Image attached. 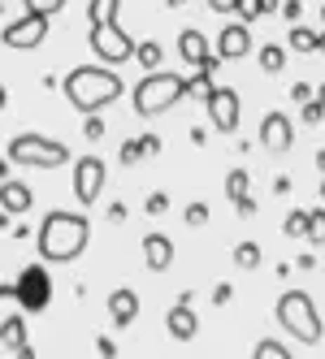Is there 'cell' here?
<instances>
[{"label": "cell", "instance_id": "6da1fadb", "mask_svg": "<svg viewBox=\"0 0 325 359\" xmlns=\"http://www.w3.org/2000/svg\"><path fill=\"white\" fill-rule=\"evenodd\" d=\"M87 238H91V225L79 212H48L44 225H39V234H35L39 255H44V260H53V264L79 260V255L87 251Z\"/></svg>", "mask_w": 325, "mask_h": 359}, {"label": "cell", "instance_id": "7a4b0ae2", "mask_svg": "<svg viewBox=\"0 0 325 359\" xmlns=\"http://www.w3.org/2000/svg\"><path fill=\"white\" fill-rule=\"evenodd\" d=\"M117 95H121V79H117L113 69H105V65H79V69L65 74V100L83 117L100 113L105 104H113Z\"/></svg>", "mask_w": 325, "mask_h": 359}, {"label": "cell", "instance_id": "3957f363", "mask_svg": "<svg viewBox=\"0 0 325 359\" xmlns=\"http://www.w3.org/2000/svg\"><path fill=\"white\" fill-rule=\"evenodd\" d=\"M187 95H191V83L183 79V74L157 69V74H147V79L135 87V113L139 117H161L165 109H173Z\"/></svg>", "mask_w": 325, "mask_h": 359}, {"label": "cell", "instance_id": "277c9868", "mask_svg": "<svg viewBox=\"0 0 325 359\" xmlns=\"http://www.w3.org/2000/svg\"><path fill=\"white\" fill-rule=\"evenodd\" d=\"M278 320H282V329L291 333V338H299L304 346L321 342V333H325L317 307H312V299H308L304 290H286V294L278 299Z\"/></svg>", "mask_w": 325, "mask_h": 359}, {"label": "cell", "instance_id": "5b68a950", "mask_svg": "<svg viewBox=\"0 0 325 359\" xmlns=\"http://www.w3.org/2000/svg\"><path fill=\"white\" fill-rule=\"evenodd\" d=\"M9 161L22 169H57L69 161V147L48 139V135H13L9 139Z\"/></svg>", "mask_w": 325, "mask_h": 359}, {"label": "cell", "instance_id": "8992f818", "mask_svg": "<svg viewBox=\"0 0 325 359\" xmlns=\"http://www.w3.org/2000/svg\"><path fill=\"white\" fill-rule=\"evenodd\" d=\"M87 39H91V53L105 61V65H121V61H131L135 53H139V43L117 27V22H105V27H91L87 31Z\"/></svg>", "mask_w": 325, "mask_h": 359}, {"label": "cell", "instance_id": "52a82bcc", "mask_svg": "<svg viewBox=\"0 0 325 359\" xmlns=\"http://www.w3.org/2000/svg\"><path fill=\"white\" fill-rule=\"evenodd\" d=\"M13 299H18L22 312H44V307L53 303V281H48L44 264H27V269L18 273V281H13Z\"/></svg>", "mask_w": 325, "mask_h": 359}, {"label": "cell", "instance_id": "ba28073f", "mask_svg": "<svg viewBox=\"0 0 325 359\" xmlns=\"http://www.w3.org/2000/svg\"><path fill=\"white\" fill-rule=\"evenodd\" d=\"M204 104H208V117H213V126H217L221 135H234V130H239L243 104H239V91H234V87H217Z\"/></svg>", "mask_w": 325, "mask_h": 359}, {"label": "cell", "instance_id": "9c48e42d", "mask_svg": "<svg viewBox=\"0 0 325 359\" xmlns=\"http://www.w3.org/2000/svg\"><path fill=\"white\" fill-rule=\"evenodd\" d=\"M105 161L100 156H83L79 165H74V195H79V203H95L100 191H105Z\"/></svg>", "mask_w": 325, "mask_h": 359}, {"label": "cell", "instance_id": "30bf717a", "mask_svg": "<svg viewBox=\"0 0 325 359\" xmlns=\"http://www.w3.org/2000/svg\"><path fill=\"white\" fill-rule=\"evenodd\" d=\"M295 143V126L286 113H265L260 117V147L273 151V156H282V151H291Z\"/></svg>", "mask_w": 325, "mask_h": 359}, {"label": "cell", "instance_id": "8fae6325", "mask_svg": "<svg viewBox=\"0 0 325 359\" xmlns=\"http://www.w3.org/2000/svg\"><path fill=\"white\" fill-rule=\"evenodd\" d=\"M44 35H48V18L44 13H22L18 22L5 27V43L9 48H39Z\"/></svg>", "mask_w": 325, "mask_h": 359}, {"label": "cell", "instance_id": "7c38bea8", "mask_svg": "<svg viewBox=\"0 0 325 359\" xmlns=\"http://www.w3.org/2000/svg\"><path fill=\"white\" fill-rule=\"evenodd\" d=\"M247 53H252V31H247V22H230V27L217 35V57L221 61H239Z\"/></svg>", "mask_w": 325, "mask_h": 359}, {"label": "cell", "instance_id": "4fadbf2b", "mask_svg": "<svg viewBox=\"0 0 325 359\" xmlns=\"http://www.w3.org/2000/svg\"><path fill=\"white\" fill-rule=\"evenodd\" d=\"M143 260L152 273H165L173 264V243L165 234H143Z\"/></svg>", "mask_w": 325, "mask_h": 359}, {"label": "cell", "instance_id": "5bb4252c", "mask_svg": "<svg viewBox=\"0 0 325 359\" xmlns=\"http://www.w3.org/2000/svg\"><path fill=\"white\" fill-rule=\"evenodd\" d=\"M165 325H169V333H173L178 342H195V333H199V320H195V312H191V303H178V307H169Z\"/></svg>", "mask_w": 325, "mask_h": 359}, {"label": "cell", "instance_id": "9a60e30c", "mask_svg": "<svg viewBox=\"0 0 325 359\" xmlns=\"http://www.w3.org/2000/svg\"><path fill=\"white\" fill-rule=\"evenodd\" d=\"M178 53H183V61H187V65H199V61H208V57H213V53H208L204 31H195V27H187V31L178 35Z\"/></svg>", "mask_w": 325, "mask_h": 359}, {"label": "cell", "instance_id": "2e32d148", "mask_svg": "<svg viewBox=\"0 0 325 359\" xmlns=\"http://www.w3.org/2000/svg\"><path fill=\"white\" fill-rule=\"evenodd\" d=\"M109 316H113V325H131L139 316V294L135 290H113L109 294Z\"/></svg>", "mask_w": 325, "mask_h": 359}, {"label": "cell", "instance_id": "e0dca14e", "mask_svg": "<svg viewBox=\"0 0 325 359\" xmlns=\"http://www.w3.org/2000/svg\"><path fill=\"white\" fill-rule=\"evenodd\" d=\"M0 199H5V217H18V212H27L35 203V195L22 182H5V187H0Z\"/></svg>", "mask_w": 325, "mask_h": 359}, {"label": "cell", "instance_id": "ac0fdd59", "mask_svg": "<svg viewBox=\"0 0 325 359\" xmlns=\"http://www.w3.org/2000/svg\"><path fill=\"white\" fill-rule=\"evenodd\" d=\"M286 48H291V53H321V35L308 31L304 22H295L291 35H286Z\"/></svg>", "mask_w": 325, "mask_h": 359}, {"label": "cell", "instance_id": "d6986e66", "mask_svg": "<svg viewBox=\"0 0 325 359\" xmlns=\"http://www.w3.org/2000/svg\"><path fill=\"white\" fill-rule=\"evenodd\" d=\"M135 61H139L147 74H157V69L165 65V48H161L157 39H143V43H139V53H135Z\"/></svg>", "mask_w": 325, "mask_h": 359}, {"label": "cell", "instance_id": "ffe728a7", "mask_svg": "<svg viewBox=\"0 0 325 359\" xmlns=\"http://www.w3.org/2000/svg\"><path fill=\"white\" fill-rule=\"evenodd\" d=\"M117 5H121V0H91V5H87V22H91V27L117 22Z\"/></svg>", "mask_w": 325, "mask_h": 359}, {"label": "cell", "instance_id": "44dd1931", "mask_svg": "<svg viewBox=\"0 0 325 359\" xmlns=\"http://www.w3.org/2000/svg\"><path fill=\"white\" fill-rule=\"evenodd\" d=\"M0 338H5L9 351H22V346H27V325H22V316H5V329H0Z\"/></svg>", "mask_w": 325, "mask_h": 359}, {"label": "cell", "instance_id": "7402d4cb", "mask_svg": "<svg viewBox=\"0 0 325 359\" xmlns=\"http://www.w3.org/2000/svg\"><path fill=\"white\" fill-rule=\"evenodd\" d=\"M234 264L247 269V273L260 269V247H256V243H239V247H234Z\"/></svg>", "mask_w": 325, "mask_h": 359}, {"label": "cell", "instance_id": "603a6c76", "mask_svg": "<svg viewBox=\"0 0 325 359\" xmlns=\"http://www.w3.org/2000/svg\"><path fill=\"white\" fill-rule=\"evenodd\" d=\"M282 65H286V53H282L278 43H265V48H260V69H265V74H278Z\"/></svg>", "mask_w": 325, "mask_h": 359}, {"label": "cell", "instance_id": "cb8c5ba5", "mask_svg": "<svg viewBox=\"0 0 325 359\" xmlns=\"http://www.w3.org/2000/svg\"><path fill=\"white\" fill-rule=\"evenodd\" d=\"M282 229H286V238H308V212H286V221H282Z\"/></svg>", "mask_w": 325, "mask_h": 359}, {"label": "cell", "instance_id": "d4e9b609", "mask_svg": "<svg viewBox=\"0 0 325 359\" xmlns=\"http://www.w3.org/2000/svg\"><path fill=\"white\" fill-rule=\"evenodd\" d=\"M226 195H230V203L247 199V169H230V177H226Z\"/></svg>", "mask_w": 325, "mask_h": 359}, {"label": "cell", "instance_id": "484cf974", "mask_svg": "<svg viewBox=\"0 0 325 359\" xmlns=\"http://www.w3.org/2000/svg\"><path fill=\"white\" fill-rule=\"evenodd\" d=\"M252 359H291V351L282 342H273V338H260L256 351H252Z\"/></svg>", "mask_w": 325, "mask_h": 359}, {"label": "cell", "instance_id": "4316f807", "mask_svg": "<svg viewBox=\"0 0 325 359\" xmlns=\"http://www.w3.org/2000/svg\"><path fill=\"white\" fill-rule=\"evenodd\" d=\"M308 243L325 247V208H312L308 212Z\"/></svg>", "mask_w": 325, "mask_h": 359}, {"label": "cell", "instance_id": "83f0119b", "mask_svg": "<svg viewBox=\"0 0 325 359\" xmlns=\"http://www.w3.org/2000/svg\"><path fill=\"white\" fill-rule=\"evenodd\" d=\"M27 5V13H44V18H53V13H61L65 9V0H22Z\"/></svg>", "mask_w": 325, "mask_h": 359}, {"label": "cell", "instance_id": "f1b7e54d", "mask_svg": "<svg viewBox=\"0 0 325 359\" xmlns=\"http://www.w3.org/2000/svg\"><path fill=\"white\" fill-rule=\"evenodd\" d=\"M117 156H121V165H135L139 156H147V147H143V139H126V143H121V151H117Z\"/></svg>", "mask_w": 325, "mask_h": 359}, {"label": "cell", "instance_id": "f546056e", "mask_svg": "<svg viewBox=\"0 0 325 359\" xmlns=\"http://www.w3.org/2000/svg\"><path fill=\"white\" fill-rule=\"evenodd\" d=\"M234 13H239V22H256V18L265 13V5H260V0H239Z\"/></svg>", "mask_w": 325, "mask_h": 359}, {"label": "cell", "instance_id": "4dcf8cb0", "mask_svg": "<svg viewBox=\"0 0 325 359\" xmlns=\"http://www.w3.org/2000/svg\"><path fill=\"white\" fill-rule=\"evenodd\" d=\"M299 117H304V126H317L325 117V104H321V100H308V104L299 109Z\"/></svg>", "mask_w": 325, "mask_h": 359}, {"label": "cell", "instance_id": "1f68e13d", "mask_svg": "<svg viewBox=\"0 0 325 359\" xmlns=\"http://www.w3.org/2000/svg\"><path fill=\"white\" fill-rule=\"evenodd\" d=\"M83 139H91V143L105 139V121H100L95 113H87V121H83Z\"/></svg>", "mask_w": 325, "mask_h": 359}, {"label": "cell", "instance_id": "d6a6232c", "mask_svg": "<svg viewBox=\"0 0 325 359\" xmlns=\"http://www.w3.org/2000/svg\"><path fill=\"white\" fill-rule=\"evenodd\" d=\"M143 208L152 212V217H161V212L169 208V195H165V191H157V195H147V203H143Z\"/></svg>", "mask_w": 325, "mask_h": 359}, {"label": "cell", "instance_id": "836d02e7", "mask_svg": "<svg viewBox=\"0 0 325 359\" xmlns=\"http://www.w3.org/2000/svg\"><path fill=\"white\" fill-rule=\"evenodd\" d=\"M187 225H208V203H191V208H187Z\"/></svg>", "mask_w": 325, "mask_h": 359}, {"label": "cell", "instance_id": "e575fe53", "mask_svg": "<svg viewBox=\"0 0 325 359\" xmlns=\"http://www.w3.org/2000/svg\"><path fill=\"white\" fill-rule=\"evenodd\" d=\"M299 13H304V5H299V0H282V18L291 22V27L299 22Z\"/></svg>", "mask_w": 325, "mask_h": 359}, {"label": "cell", "instance_id": "d590c367", "mask_svg": "<svg viewBox=\"0 0 325 359\" xmlns=\"http://www.w3.org/2000/svg\"><path fill=\"white\" fill-rule=\"evenodd\" d=\"M291 100H299V104H308V100H312V87H308V83H295V87H291Z\"/></svg>", "mask_w": 325, "mask_h": 359}, {"label": "cell", "instance_id": "8d00e7d4", "mask_svg": "<svg viewBox=\"0 0 325 359\" xmlns=\"http://www.w3.org/2000/svg\"><path fill=\"white\" fill-rule=\"evenodd\" d=\"M230 299H234V290H230V286H217V290H213V303H217V307H226Z\"/></svg>", "mask_w": 325, "mask_h": 359}, {"label": "cell", "instance_id": "74e56055", "mask_svg": "<svg viewBox=\"0 0 325 359\" xmlns=\"http://www.w3.org/2000/svg\"><path fill=\"white\" fill-rule=\"evenodd\" d=\"M234 208H239V217H256V199L247 195V199H239V203H234Z\"/></svg>", "mask_w": 325, "mask_h": 359}, {"label": "cell", "instance_id": "f35d334b", "mask_svg": "<svg viewBox=\"0 0 325 359\" xmlns=\"http://www.w3.org/2000/svg\"><path fill=\"white\" fill-rule=\"evenodd\" d=\"M208 5H213L217 13H234V5H239V0H208Z\"/></svg>", "mask_w": 325, "mask_h": 359}, {"label": "cell", "instance_id": "ab89813d", "mask_svg": "<svg viewBox=\"0 0 325 359\" xmlns=\"http://www.w3.org/2000/svg\"><path fill=\"white\" fill-rule=\"evenodd\" d=\"M143 147H147V156H157V151H161V139H157V135H143Z\"/></svg>", "mask_w": 325, "mask_h": 359}, {"label": "cell", "instance_id": "60d3db41", "mask_svg": "<svg viewBox=\"0 0 325 359\" xmlns=\"http://www.w3.org/2000/svg\"><path fill=\"white\" fill-rule=\"evenodd\" d=\"M100 355H105V359H113V355H117V346H113L109 338H100Z\"/></svg>", "mask_w": 325, "mask_h": 359}, {"label": "cell", "instance_id": "b9f144b4", "mask_svg": "<svg viewBox=\"0 0 325 359\" xmlns=\"http://www.w3.org/2000/svg\"><path fill=\"white\" fill-rule=\"evenodd\" d=\"M260 5H265V13H278V9H282V0H260Z\"/></svg>", "mask_w": 325, "mask_h": 359}, {"label": "cell", "instance_id": "7bdbcfd3", "mask_svg": "<svg viewBox=\"0 0 325 359\" xmlns=\"http://www.w3.org/2000/svg\"><path fill=\"white\" fill-rule=\"evenodd\" d=\"M18 359H35V351H31V346H22V351H18Z\"/></svg>", "mask_w": 325, "mask_h": 359}, {"label": "cell", "instance_id": "ee69618b", "mask_svg": "<svg viewBox=\"0 0 325 359\" xmlns=\"http://www.w3.org/2000/svg\"><path fill=\"white\" fill-rule=\"evenodd\" d=\"M317 169H321V173H325V147H321V151H317Z\"/></svg>", "mask_w": 325, "mask_h": 359}, {"label": "cell", "instance_id": "f6af8a7d", "mask_svg": "<svg viewBox=\"0 0 325 359\" xmlns=\"http://www.w3.org/2000/svg\"><path fill=\"white\" fill-rule=\"evenodd\" d=\"M317 100H321V104H325V87H317Z\"/></svg>", "mask_w": 325, "mask_h": 359}, {"label": "cell", "instance_id": "bcb514c9", "mask_svg": "<svg viewBox=\"0 0 325 359\" xmlns=\"http://www.w3.org/2000/svg\"><path fill=\"white\" fill-rule=\"evenodd\" d=\"M321 203H325V173H321Z\"/></svg>", "mask_w": 325, "mask_h": 359}, {"label": "cell", "instance_id": "7dc6e473", "mask_svg": "<svg viewBox=\"0 0 325 359\" xmlns=\"http://www.w3.org/2000/svg\"><path fill=\"white\" fill-rule=\"evenodd\" d=\"M169 5H173V9H183V5H187V0H169Z\"/></svg>", "mask_w": 325, "mask_h": 359}, {"label": "cell", "instance_id": "c3c4849f", "mask_svg": "<svg viewBox=\"0 0 325 359\" xmlns=\"http://www.w3.org/2000/svg\"><path fill=\"white\" fill-rule=\"evenodd\" d=\"M321 53H325V31H321Z\"/></svg>", "mask_w": 325, "mask_h": 359}, {"label": "cell", "instance_id": "681fc988", "mask_svg": "<svg viewBox=\"0 0 325 359\" xmlns=\"http://www.w3.org/2000/svg\"><path fill=\"white\" fill-rule=\"evenodd\" d=\"M321 22H325V9H321Z\"/></svg>", "mask_w": 325, "mask_h": 359}]
</instances>
